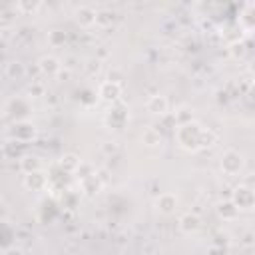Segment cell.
<instances>
[{"instance_id": "10", "label": "cell", "mask_w": 255, "mask_h": 255, "mask_svg": "<svg viewBox=\"0 0 255 255\" xmlns=\"http://www.w3.org/2000/svg\"><path fill=\"white\" fill-rule=\"evenodd\" d=\"M217 211H219V215L221 217H227V219H233L237 213H239V207L233 203V201H225V203H219V207H217Z\"/></svg>"}, {"instance_id": "8", "label": "cell", "mask_w": 255, "mask_h": 255, "mask_svg": "<svg viewBox=\"0 0 255 255\" xmlns=\"http://www.w3.org/2000/svg\"><path fill=\"white\" fill-rule=\"evenodd\" d=\"M179 227H181L185 233L197 231V229H199V217L193 215V213H185V215L179 219Z\"/></svg>"}, {"instance_id": "11", "label": "cell", "mask_w": 255, "mask_h": 255, "mask_svg": "<svg viewBox=\"0 0 255 255\" xmlns=\"http://www.w3.org/2000/svg\"><path fill=\"white\" fill-rule=\"evenodd\" d=\"M38 167H40V159H38L36 155H26V157L22 159V169H24L28 175H30V173H36Z\"/></svg>"}, {"instance_id": "1", "label": "cell", "mask_w": 255, "mask_h": 255, "mask_svg": "<svg viewBox=\"0 0 255 255\" xmlns=\"http://www.w3.org/2000/svg\"><path fill=\"white\" fill-rule=\"evenodd\" d=\"M201 135H203V129H201L197 124H193V122L181 124L179 129H177V139H179V143H181L183 147H187V149L201 145Z\"/></svg>"}, {"instance_id": "12", "label": "cell", "mask_w": 255, "mask_h": 255, "mask_svg": "<svg viewBox=\"0 0 255 255\" xmlns=\"http://www.w3.org/2000/svg\"><path fill=\"white\" fill-rule=\"evenodd\" d=\"M6 76L12 78V80L24 76V66H22L20 62H8V64H6Z\"/></svg>"}, {"instance_id": "14", "label": "cell", "mask_w": 255, "mask_h": 255, "mask_svg": "<svg viewBox=\"0 0 255 255\" xmlns=\"http://www.w3.org/2000/svg\"><path fill=\"white\" fill-rule=\"evenodd\" d=\"M66 163V167L68 169H76V167H80V159L76 157V155H66V157H62V165Z\"/></svg>"}, {"instance_id": "2", "label": "cell", "mask_w": 255, "mask_h": 255, "mask_svg": "<svg viewBox=\"0 0 255 255\" xmlns=\"http://www.w3.org/2000/svg\"><path fill=\"white\" fill-rule=\"evenodd\" d=\"M243 167V155L235 149H227L223 155H221V169L225 173H239V169Z\"/></svg>"}, {"instance_id": "15", "label": "cell", "mask_w": 255, "mask_h": 255, "mask_svg": "<svg viewBox=\"0 0 255 255\" xmlns=\"http://www.w3.org/2000/svg\"><path fill=\"white\" fill-rule=\"evenodd\" d=\"M243 185H245L247 189H251V191H255V175H247V177L243 179Z\"/></svg>"}, {"instance_id": "13", "label": "cell", "mask_w": 255, "mask_h": 255, "mask_svg": "<svg viewBox=\"0 0 255 255\" xmlns=\"http://www.w3.org/2000/svg\"><path fill=\"white\" fill-rule=\"evenodd\" d=\"M141 139H143V143H145V145H157V143L161 141L159 131H155L153 128L145 129V131H143V135H141Z\"/></svg>"}, {"instance_id": "9", "label": "cell", "mask_w": 255, "mask_h": 255, "mask_svg": "<svg viewBox=\"0 0 255 255\" xmlns=\"http://www.w3.org/2000/svg\"><path fill=\"white\" fill-rule=\"evenodd\" d=\"M40 68H42V72H46V74H56V72L60 70V62H58L54 56H44V58L40 60Z\"/></svg>"}, {"instance_id": "7", "label": "cell", "mask_w": 255, "mask_h": 255, "mask_svg": "<svg viewBox=\"0 0 255 255\" xmlns=\"http://www.w3.org/2000/svg\"><path fill=\"white\" fill-rule=\"evenodd\" d=\"M76 20H78L80 24H84V26H88V24H96L98 14H96L92 8L82 6V8H78V10H76Z\"/></svg>"}, {"instance_id": "4", "label": "cell", "mask_w": 255, "mask_h": 255, "mask_svg": "<svg viewBox=\"0 0 255 255\" xmlns=\"http://www.w3.org/2000/svg\"><path fill=\"white\" fill-rule=\"evenodd\" d=\"M145 106H147V112H151L155 116H161V114L167 112V98L165 96H151Z\"/></svg>"}, {"instance_id": "6", "label": "cell", "mask_w": 255, "mask_h": 255, "mask_svg": "<svg viewBox=\"0 0 255 255\" xmlns=\"http://www.w3.org/2000/svg\"><path fill=\"white\" fill-rule=\"evenodd\" d=\"M120 92H122L120 84H116V82H112V80H108V82H104V84L100 86V96H102L104 100H116V98L120 96Z\"/></svg>"}, {"instance_id": "5", "label": "cell", "mask_w": 255, "mask_h": 255, "mask_svg": "<svg viewBox=\"0 0 255 255\" xmlns=\"http://www.w3.org/2000/svg\"><path fill=\"white\" fill-rule=\"evenodd\" d=\"M155 205H157V209H159L161 213H171V211L175 209V205H177V197H175L173 193H161V195L157 197Z\"/></svg>"}, {"instance_id": "16", "label": "cell", "mask_w": 255, "mask_h": 255, "mask_svg": "<svg viewBox=\"0 0 255 255\" xmlns=\"http://www.w3.org/2000/svg\"><path fill=\"white\" fill-rule=\"evenodd\" d=\"M4 255H22V251L16 249V247H8V249L4 251Z\"/></svg>"}, {"instance_id": "3", "label": "cell", "mask_w": 255, "mask_h": 255, "mask_svg": "<svg viewBox=\"0 0 255 255\" xmlns=\"http://www.w3.org/2000/svg\"><path fill=\"white\" fill-rule=\"evenodd\" d=\"M233 203L239 207V209H251L255 205V191L247 189L245 185L237 187L235 189V195H233Z\"/></svg>"}, {"instance_id": "17", "label": "cell", "mask_w": 255, "mask_h": 255, "mask_svg": "<svg viewBox=\"0 0 255 255\" xmlns=\"http://www.w3.org/2000/svg\"><path fill=\"white\" fill-rule=\"evenodd\" d=\"M18 8H28V10H36V8H38V4H24V2H20V4H18Z\"/></svg>"}]
</instances>
